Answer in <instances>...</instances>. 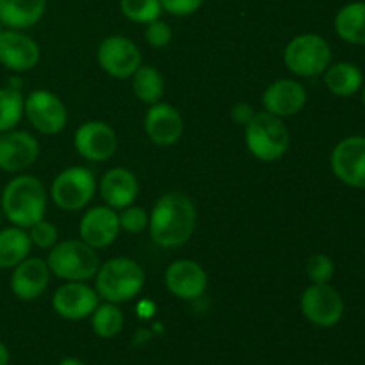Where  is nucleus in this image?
Instances as JSON below:
<instances>
[{
    "label": "nucleus",
    "instance_id": "a211bd4d",
    "mask_svg": "<svg viewBox=\"0 0 365 365\" xmlns=\"http://www.w3.org/2000/svg\"><path fill=\"white\" fill-rule=\"evenodd\" d=\"M50 267L46 260L38 257H27L13 267L9 287L11 292L21 302H34L50 284Z\"/></svg>",
    "mask_w": 365,
    "mask_h": 365
},
{
    "label": "nucleus",
    "instance_id": "7c9ffc66",
    "mask_svg": "<svg viewBox=\"0 0 365 365\" xmlns=\"http://www.w3.org/2000/svg\"><path fill=\"white\" fill-rule=\"evenodd\" d=\"M118 220H120L121 230L128 232V234H139L148 228L150 214L143 207L128 205L118 212Z\"/></svg>",
    "mask_w": 365,
    "mask_h": 365
},
{
    "label": "nucleus",
    "instance_id": "4468645a",
    "mask_svg": "<svg viewBox=\"0 0 365 365\" xmlns=\"http://www.w3.org/2000/svg\"><path fill=\"white\" fill-rule=\"evenodd\" d=\"M164 284L175 298L192 302L205 294L207 287H209V277L198 262L180 259L168 266L166 273H164Z\"/></svg>",
    "mask_w": 365,
    "mask_h": 365
},
{
    "label": "nucleus",
    "instance_id": "cd10ccee",
    "mask_svg": "<svg viewBox=\"0 0 365 365\" xmlns=\"http://www.w3.org/2000/svg\"><path fill=\"white\" fill-rule=\"evenodd\" d=\"M24 98L20 88H0V134L13 130L24 118Z\"/></svg>",
    "mask_w": 365,
    "mask_h": 365
},
{
    "label": "nucleus",
    "instance_id": "bb28decb",
    "mask_svg": "<svg viewBox=\"0 0 365 365\" xmlns=\"http://www.w3.org/2000/svg\"><path fill=\"white\" fill-rule=\"evenodd\" d=\"M89 317H91L93 331L102 339L116 337L125 324V316L118 303H102Z\"/></svg>",
    "mask_w": 365,
    "mask_h": 365
},
{
    "label": "nucleus",
    "instance_id": "423d86ee",
    "mask_svg": "<svg viewBox=\"0 0 365 365\" xmlns=\"http://www.w3.org/2000/svg\"><path fill=\"white\" fill-rule=\"evenodd\" d=\"M284 63L287 70L298 77H317L331 64V46L319 34H299L285 45Z\"/></svg>",
    "mask_w": 365,
    "mask_h": 365
},
{
    "label": "nucleus",
    "instance_id": "393cba45",
    "mask_svg": "<svg viewBox=\"0 0 365 365\" xmlns=\"http://www.w3.org/2000/svg\"><path fill=\"white\" fill-rule=\"evenodd\" d=\"M335 32L349 45H365V2H351L341 7L335 16Z\"/></svg>",
    "mask_w": 365,
    "mask_h": 365
},
{
    "label": "nucleus",
    "instance_id": "72a5a7b5",
    "mask_svg": "<svg viewBox=\"0 0 365 365\" xmlns=\"http://www.w3.org/2000/svg\"><path fill=\"white\" fill-rule=\"evenodd\" d=\"M203 0H160L163 11L173 16H189L202 7Z\"/></svg>",
    "mask_w": 365,
    "mask_h": 365
},
{
    "label": "nucleus",
    "instance_id": "f8f14e48",
    "mask_svg": "<svg viewBox=\"0 0 365 365\" xmlns=\"http://www.w3.org/2000/svg\"><path fill=\"white\" fill-rule=\"evenodd\" d=\"M73 146L82 159L91 163H106L118 148L116 132L106 121H86L75 130Z\"/></svg>",
    "mask_w": 365,
    "mask_h": 365
},
{
    "label": "nucleus",
    "instance_id": "9b49d317",
    "mask_svg": "<svg viewBox=\"0 0 365 365\" xmlns=\"http://www.w3.org/2000/svg\"><path fill=\"white\" fill-rule=\"evenodd\" d=\"M330 166L342 184L365 189V135H349L337 143L331 152Z\"/></svg>",
    "mask_w": 365,
    "mask_h": 365
},
{
    "label": "nucleus",
    "instance_id": "20e7f679",
    "mask_svg": "<svg viewBox=\"0 0 365 365\" xmlns=\"http://www.w3.org/2000/svg\"><path fill=\"white\" fill-rule=\"evenodd\" d=\"M246 148L260 163H274L287 153L291 135L284 120L274 114L255 113L245 127Z\"/></svg>",
    "mask_w": 365,
    "mask_h": 365
},
{
    "label": "nucleus",
    "instance_id": "39448f33",
    "mask_svg": "<svg viewBox=\"0 0 365 365\" xmlns=\"http://www.w3.org/2000/svg\"><path fill=\"white\" fill-rule=\"evenodd\" d=\"M46 264L53 277L66 282H88L96 274L100 259L96 250L82 239L57 241L50 248Z\"/></svg>",
    "mask_w": 365,
    "mask_h": 365
},
{
    "label": "nucleus",
    "instance_id": "c756f323",
    "mask_svg": "<svg viewBox=\"0 0 365 365\" xmlns=\"http://www.w3.org/2000/svg\"><path fill=\"white\" fill-rule=\"evenodd\" d=\"M335 273V264L324 253H316L307 260V277L312 284H328Z\"/></svg>",
    "mask_w": 365,
    "mask_h": 365
},
{
    "label": "nucleus",
    "instance_id": "f704fd0d",
    "mask_svg": "<svg viewBox=\"0 0 365 365\" xmlns=\"http://www.w3.org/2000/svg\"><path fill=\"white\" fill-rule=\"evenodd\" d=\"M230 116H232V121H234L235 125H242V127H246V125L252 121V118L255 116V109H253L250 103L239 102L232 107Z\"/></svg>",
    "mask_w": 365,
    "mask_h": 365
},
{
    "label": "nucleus",
    "instance_id": "dca6fc26",
    "mask_svg": "<svg viewBox=\"0 0 365 365\" xmlns=\"http://www.w3.org/2000/svg\"><path fill=\"white\" fill-rule=\"evenodd\" d=\"M100 296L86 282H66L61 285L52 298V307L57 316L68 321H81L95 312Z\"/></svg>",
    "mask_w": 365,
    "mask_h": 365
},
{
    "label": "nucleus",
    "instance_id": "5701e85b",
    "mask_svg": "<svg viewBox=\"0 0 365 365\" xmlns=\"http://www.w3.org/2000/svg\"><path fill=\"white\" fill-rule=\"evenodd\" d=\"M324 86L328 91L341 98H348L359 93L364 86V75L353 63L330 64L324 71Z\"/></svg>",
    "mask_w": 365,
    "mask_h": 365
},
{
    "label": "nucleus",
    "instance_id": "ddd939ff",
    "mask_svg": "<svg viewBox=\"0 0 365 365\" xmlns=\"http://www.w3.org/2000/svg\"><path fill=\"white\" fill-rule=\"evenodd\" d=\"M41 59L38 43L16 29H4L0 32V64L13 73H25L36 68Z\"/></svg>",
    "mask_w": 365,
    "mask_h": 365
},
{
    "label": "nucleus",
    "instance_id": "2eb2a0df",
    "mask_svg": "<svg viewBox=\"0 0 365 365\" xmlns=\"http://www.w3.org/2000/svg\"><path fill=\"white\" fill-rule=\"evenodd\" d=\"M39 143L31 132L7 130L0 134V171L21 173L38 160Z\"/></svg>",
    "mask_w": 365,
    "mask_h": 365
},
{
    "label": "nucleus",
    "instance_id": "f257e3e1",
    "mask_svg": "<svg viewBox=\"0 0 365 365\" xmlns=\"http://www.w3.org/2000/svg\"><path fill=\"white\" fill-rule=\"evenodd\" d=\"M198 212L196 205L184 192H166L150 212V237L160 248H178L192 237Z\"/></svg>",
    "mask_w": 365,
    "mask_h": 365
},
{
    "label": "nucleus",
    "instance_id": "b1692460",
    "mask_svg": "<svg viewBox=\"0 0 365 365\" xmlns=\"http://www.w3.org/2000/svg\"><path fill=\"white\" fill-rule=\"evenodd\" d=\"M32 250L27 230L20 227L0 228V269H13L25 260Z\"/></svg>",
    "mask_w": 365,
    "mask_h": 365
},
{
    "label": "nucleus",
    "instance_id": "4be33fe9",
    "mask_svg": "<svg viewBox=\"0 0 365 365\" xmlns=\"http://www.w3.org/2000/svg\"><path fill=\"white\" fill-rule=\"evenodd\" d=\"M46 9V0H0L4 27L25 31L38 24Z\"/></svg>",
    "mask_w": 365,
    "mask_h": 365
},
{
    "label": "nucleus",
    "instance_id": "a878e982",
    "mask_svg": "<svg viewBox=\"0 0 365 365\" xmlns=\"http://www.w3.org/2000/svg\"><path fill=\"white\" fill-rule=\"evenodd\" d=\"M132 89L139 102L152 103L160 102L166 91V84H164V77L157 68L153 66H139L132 75Z\"/></svg>",
    "mask_w": 365,
    "mask_h": 365
},
{
    "label": "nucleus",
    "instance_id": "2f4dec72",
    "mask_svg": "<svg viewBox=\"0 0 365 365\" xmlns=\"http://www.w3.org/2000/svg\"><path fill=\"white\" fill-rule=\"evenodd\" d=\"M27 234L31 237L32 246H36L39 250H50L59 241V232H57V228L50 221H46L45 217L39 220L38 223L32 225V227H29Z\"/></svg>",
    "mask_w": 365,
    "mask_h": 365
},
{
    "label": "nucleus",
    "instance_id": "c9c22d12",
    "mask_svg": "<svg viewBox=\"0 0 365 365\" xmlns=\"http://www.w3.org/2000/svg\"><path fill=\"white\" fill-rule=\"evenodd\" d=\"M9 364V349L6 348L4 342H0V365Z\"/></svg>",
    "mask_w": 365,
    "mask_h": 365
},
{
    "label": "nucleus",
    "instance_id": "0eeeda50",
    "mask_svg": "<svg viewBox=\"0 0 365 365\" xmlns=\"http://www.w3.org/2000/svg\"><path fill=\"white\" fill-rule=\"evenodd\" d=\"M96 192V178L91 170L71 166L61 171L52 182L50 198L61 210H81L88 205Z\"/></svg>",
    "mask_w": 365,
    "mask_h": 365
},
{
    "label": "nucleus",
    "instance_id": "f3484780",
    "mask_svg": "<svg viewBox=\"0 0 365 365\" xmlns=\"http://www.w3.org/2000/svg\"><path fill=\"white\" fill-rule=\"evenodd\" d=\"M120 230L118 212L109 205H96L86 210L78 225L81 239L95 250H103L113 245Z\"/></svg>",
    "mask_w": 365,
    "mask_h": 365
},
{
    "label": "nucleus",
    "instance_id": "f03ea898",
    "mask_svg": "<svg viewBox=\"0 0 365 365\" xmlns=\"http://www.w3.org/2000/svg\"><path fill=\"white\" fill-rule=\"evenodd\" d=\"M0 209L11 225L27 230L29 227L45 217V185L34 175H18L2 189Z\"/></svg>",
    "mask_w": 365,
    "mask_h": 365
},
{
    "label": "nucleus",
    "instance_id": "6ab92c4d",
    "mask_svg": "<svg viewBox=\"0 0 365 365\" xmlns=\"http://www.w3.org/2000/svg\"><path fill=\"white\" fill-rule=\"evenodd\" d=\"M145 132L157 146H171L184 134V120L177 107L157 102L150 106L145 116Z\"/></svg>",
    "mask_w": 365,
    "mask_h": 365
},
{
    "label": "nucleus",
    "instance_id": "473e14b6",
    "mask_svg": "<svg viewBox=\"0 0 365 365\" xmlns=\"http://www.w3.org/2000/svg\"><path fill=\"white\" fill-rule=\"evenodd\" d=\"M171 38H173V32H171V27L166 21L157 18V20L146 24L145 39L153 48H164V46L170 45Z\"/></svg>",
    "mask_w": 365,
    "mask_h": 365
},
{
    "label": "nucleus",
    "instance_id": "e433bc0d",
    "mask_svg": "<svg viewBox=\"0 0 365 365\" xmlns=\"http://www.w3.org/2000/svg\"><path fill=\"white\" fill-rule=\"evenodd\" d=\"M59 365H84L78 359H73V356H68V359H63Z\"/></svg>",
    "mask_w": 365,
    "mask_h": 365
},
{
    "label": "nucleus",
    "instance_id": "4c0bfd02",
    "mask_svg": "<svg viewBox=\"0 0 365 365\" xmlns=\"http://www.w3.org/2000/svg\"><path fill=\"white\" fill-rule=\"evenodd\" d=\"M362 102H364V107H365V82H364V86H362Z\"/></svg>",
    "mask_w": 365,
    "mask_h": 365
},
{
    "label": "nucleus",
    "instance_id": "1a4fd4ad",
    "mask_svg": "<svg viewBox=\"0 0 365 365\" xmlns=\"http://www.w3.org/2000/svg\"><path fill=\"white\" fill-rule=\"evenodd\" d=\"M24 116L45 135L59 134L68 123V109L63 100L48 89H34L24 98Z\"/></svg>",
    "mask_w": 365,
    "mask_h": 365
},
{
    "label": "nucleus",
    "instance_id": "7ed1b4c3",
    "mask_svg": "<svg viewBox=\"0 0 365 365\" xmlns=\"http://www.w3.org/2000/svg\"><path fill=\"white\" fill-rule=\"evenodd\" d=\"M96 294L109 303L134 299L145 287V271L135 260L116 257L107 260L96 271Z\"/></svg>",
    "mask_w": 365,
    "mask_h": 365
},
{
    "label": "nucleus",
    "instance_id": "9d476101",
    "mask_svg": "<svg viewBox=\"0 0 365 365\" xmlns=\"http://www.w3.org/2000/svg\"><path fill=\"white\" fill-rule=\"evenodd\" d=\"M100 68L114 78H127L141 66V52L132 39L125 36H107L96 52Z\"/></svg>",
    "mask_w": 365,
    "mask_h": 365
},
{
    "label": "nucleus",
    "instance_id": "ea45409f",
    "mask_svg": "<svg viewBox=\"0 0 365 365\" xmlns=\"http://www.w3.org/2000/svg\"><path fill=\"white\" fill-rule=\"evenodd\" d=\"M4 31V24H2V20H0V32Z\"/></svg>",
    "mask_w": 365,
    "mask_h": 365
},
{
    "label": "nucleus",
    "instance_id": "aec40b11",
    "mask_svg": "<svg viewBox=\"0 0 365 365\" xmlns=\"http://www.w3.org/2000/svg\"><path fill=\"white\" fill-rule=\"evenodd\" d=\"M307 103V89L302 82L292 78H278L271 82L262 95L264 110L278 118H289L298 114Z\"/></svg>",
    "mask_w": 365,
    "mask_h": 365
},
{
    "label": "nucleus",
    "instance_id": "6e6552de",
    "mask_svg": "<svg viewBox=\"0 0 365 365\" xmlns=\"http://www.w3.org/2000/svg\"><path fill=\"white\" fill-rule=\"evenodd\" d=\"M302 314L309 323L319 328H331L344 316V299L330 284H312L299 299Z\"/></svg>",
    "mask_w": 365,
    "mask_h": 365
},
{
    "label": "nucleus",
    "instance_id": "c85d7f7f",
    "mask_svg": "<svg viewBox=\"0 0 365 365\" xmlns=\"http://www.w3.org/2000/svg\"><path fill=\"white\" fill-rule=\"evenodd\" d=\"M120 9L125 16L135 24H150L160 18V0H120Z\"/></svg>",
    "mask_w": 365,
    "mask_h": 365
},
{
    "label": "nucleus",
    "instance_id": "412c9836",
    "mask_svg": "<svg viewBox=\"0 0 365 365\" xmlns=\"http://www.w3.org/2000/svg\"><path fill=\"white\" fill-rule=\"evenodd\" d=\"M98 192L110 209L121 210L132 205L139 195V180L127 168H113L102 177Z\"/></svg>",
    "mask_w": 365,
    "mask_h": 365
},
{
    "label": "nucleus",
    "instance_id": "58836bf2",
    "mask_svg": "<svg viewBox=\"0 0 365 365\" xmlns=\"http://www.w3.org/2000/svg\"><path fill=\"white\" fill-rule=\"evenodd\" d=\"M2 217H4V214H2V209H0V225H2Z\"/></svg>",
    "mask_w": 365,
    "mask_h": 365
}]
</instances>
